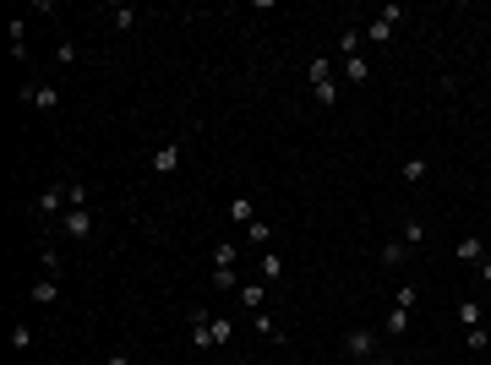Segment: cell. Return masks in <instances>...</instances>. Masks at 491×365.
Wrapping results in <instances>:
<instances>
[{
	"label": "cell",
	"mask_w": 491,
	"mask_h": 365,
	"mask_svg": "<svg viewBox=\"0 0 491 365\" xmlns=\"http://www.w3.org/2000/svg\"><path fill=\"white\" fill-rule=\"evenodd\" d=\"M344 354H349L355 365H360V360H377V333H371V327H355V333L344 338Z\"/></svg>",
	"instance_id": "6da1fadb"
},
{
	"label": "cell",
	"mask_w": 491,
	"mask_h": 365,
	"mask_svg": "<svg viewBox=\"0 0 491 365\" xmlns=\"http://www.w3.org/2000/svg\"><path fill=\"white\" fill-rule=\"evenodd\" d=\"M399 22H404V11H399V6H382V11H377V17H371L366 39H371V44H388V39H393V27H399Z\"/></svg>",
	"instance_id": "7a4b0ae2"
},
{
	"label": "cell",
	"mask_w": 491,
	"mask_h": 365,
	"mask_svg": "<svg viewBox=\"0 0 491 365\" xmlns=\"http://www.w3.org/2000/svg\"><path fill=\"white\" fill-rule=\"evenodd\" d=\"M61 229H66V235H77V240H87V235H93V207H66Z\"/></svg>",
	"instance_id": "3957f363"
},
{
	"label": "cell",
	"mask_w": 491,
	"mask_h": 365,
	"mask_svg": "<svg viewBox=\"0 0 491 365\" xmlns=\"http://www.w3.org/2000/svg\"><path fill=\"white\" fill-rule=\"evenodd\" d=\"M22 99L33 104V109H39V115H49V109H61V93H55V87H49V82H33V87H22Z\"/></svg>",
	"instance_id": "277c9868"
},
{
	"label": "cell",
	"mask_w": 491,
	"mask_h": 365,
	"mask_svg": "<svg viewBox=\"0 0 491 365\" xmlns=\"http://www.w3.org/2000/svg\"><path fill=\"white\" fill-rule=\"evenodd\" d=\"M39 213H44V218H61V213H66V185H49V191H39Z\"/></svg>",
	"instance_id": "5b68a950"
},
{
	"label": "cell",
	"mask_w": 491,
	"mask_h": 365,
	"mask_svg": "<svg viewBox=\"0 0 491 365\" xmlns=\"http://www.w3.org/2000/svg\"><path fill=\"white\" fill-rule=\"evenodd\" d=\"M181 153H186V142H164L159 153H153V175H169V169L181 163Z\"/></svg>",
	"instance_id": "8992f818"
},
{
	"label": "cell",
	"mask_w": 491,
	"mask_h": 365,
	"mask_svg": "<svg viewBox=\"0 0 491 365\" xmlns=\"http://www.w3.org/2000/svg\"><path fill=\"white\" fill-rule=\"evenodd\" d=\"M459 262L480 267V262H486V240H480V235H464V240H459Z\"/></svg>",
	"instance_id": "52a82bcc"
},
{
	"label": "cell",
	"mask_w": 491,
	"mask_h": 365,
	"mask_svg": "<svg viewBox=\"0 0 491 365\" xmlns=\"http://www.w3.org/2000/svg\"><path fill=\"white\" fill-rule=\"evenodd\" d=\"M229 223H257V202H251V197H235V202H229Z\"/></svg>",
	"instance_id": "ba28073f"
},
{
	"label": "cell",
	"mask_w": 491,
	"mask_h": 365,
	"mask_svg": "<svg viewBox=\"0 0 491 365\" xmlns=\"http://www.w3.org/2000/svg\"><path fill=\"white\" fill-rule=\"evenodd\" d=\"M104 17H109V27H115V33H131V27H137V11H131V6H109Z\"/></svg>",
	"instance_id": "9c48e42d"
},
{
	"label": "cell",
	"mask_w": 491,
	"mask_h": 365,
	"mask_svg": "<svg viewBox=\"0 0 491 365\" xmlns=\"http://www.w3.org/2000/svg\"><path fill=\"white\" fill-rule=\"evenodd\" d=\"M344 77L355 82V87H366V82H371V61H360V55H349V61H344Z\"/></svg>",
	"instance_id": "30bf717a"
},
{
	"label": "cell",
	"mask_w": 491,
	"mask_h": 365,
	"mask_svg": "<svg viewBox=\"0 0 491 365\" xmlns=\"http://www.w3.org/2000/svg\"><path fill=\"white\" fill-rule=\"evenodd\" d=\"M262 300H267V284H241V305L251 311V316L262 311Z\"/></svg>",
	"instance_id": "8fae6325"
},
{
	"label": "cell",
	"mask_w": 491,
	"mask_h": 365,
	"mask_svg": "<svg viewBox=\"0 0 491 365\" xmlns=\"http://www.w3.org/2000/svg\"><path fill=\"white\" fill-rule=\"evenodd\" d=\"M426 169H431V163L420 159V153H409V159H404V185H420V180H426Z\"/></svg>",
	"instance_id": "7c38bea8"
},
{
	"label": "cell",
	"mask_w": 491,
	"mask_h": 365,
	"mask_svg": "<svg viewBox=\"0 0 491 365\" xmlns=\"http://www.w3.org/2000/svg\"><path fill=\"white\" fill-rule=\"evenodd\" d=\"M459 322H464V327H486V311H480V300H459Z\"/></svg>",
	"instance_id": "4fadbf2b"
},
{
	"label": "cell",
	"mask_w": 491,
	"mask_h": 365,
	"mask_svg": "<svg viewBox=\"0 0 491 365\" xmlns=\"http://www.w3.org/2000/svg\"><path fill=\"white\" fill-rule=\"evenodd\" d=\"M55 295H61V278H39L33 284V305H55Z\"/></svg>",
	"instance_id": "5bb4252c"
},
{
	"label": "cell",
	"mask_w": 491,
	"mask_h": 365,
	"mask_svg": "<svg viewBox=\"0 0 491 365\" xmlns=\"http://www.w3.org/2000/svg\"><path fill=\"white\" fill-rule=\"evenodd\" d=\"M229 333H235V327H229L224 316H207V338H213V349H224V344H229Z\"/></svg>",
	"instance_id": "9a60e30c"
},
{
	"label": "cell",
	"mask_w": 491,
	"mask_h": 365,
	"mask_svg": "<svg viewBox=\"0 0 491 365\" xmlns=\"http://www.w3.org/2000/svg\"><path fill=\"white\" fill-rule=\"evenodd\" d=\"M213 273H235V245H213Z\"/></svg>",
	"instance_id": "2e32d148"
},
{
	"label": "cell",
	"mask_w": 491,
	"mask_h": 365,
	"mask_svg": "<svg viewBox=\"0 0 491 365\" xmlns=\"http://www.w3.org/2000/svg\"><path fill=\"white\" fill-rule=\"evenodd\" d=\"M382 333H393V338H399V333H409V311H399V305H393L388 316H382Z\"/></svg>",
	"instance_id": "e0dca14e"
},
{
	"label": "cell",
	"mask_w": 491,
	"mask_h": 365,
	"mask_svg": "<svg viewBox=\"0 0 491 365\" xmlns=\"http://www.w3.org/2000/svg\"><path fill=\"white\" fill-rule=\"evenodd\" d=\"M77 61H82L77 39H61V44H55V66H77Z\"/></svg>",
	"instance_id": "ac0fdd59"
},
{
	"label": "cell",
	"mask_w": 491,
	"mask_h": 365,
	"mask_svg": "<svg viewBox=\"0 0 491 365\" xmlns=\"http://www.w3.org/2000/svg\"><path fill=\"white\" fill-rule=\"evenodd\" d=\"M251 327H257V333H262V338H273V344H284V333H279V327H273V316H267V311H257V316H251Z\"/></svg>",
	"instance_id": "d6986e66"
},
{
	"label": "cell",
	"mask_w": 491,
	"mask_h": 365,
	"mask_svg": "<svg viewBox=\"0 0 491 365\" xmlns=\"http://www.w3.org/2000/svg\"><path fill=\"white\" fill-rule=\"evenodd\" d=\"M339 55H360V33H355V27H339Z\"/></svg>",
	"instance_id": "ffe728a7"
},
{
	"label": "cell",
	"mask_w": 491,
	"mask_h": 365,
	"mask_svg": "<svg viewBox=\"0 0 491 365\" xmlns=\"http://www.w3.org/2000/svg\"><path fill=\"white\" fill-rule=\"evenodd\" d=\"M399 240H404V245H420V240H426V223H420V218H404Z\"/></svg>",
	"instance_id": "44dd1931"
},
{
	"label": "cell",
	"mask_w": 491,
	"mask_h": 365,
	"mask_svg": "<svg viewBox=\"0 0 491 365\" xmlns=\"http://www.w3.org/2000/svg\"><path fill=\"white\" fill-rule=\"evenodd\" d=\"M306 77H311V87H322V82H333V61H311V66H306Z\"/></svg>",
	"instance_id": "7402d4cb"
},
{
	"label": "cell",
	"mask_w": 491,
	"mask_h": 365,
	"mask_svg": "<svg viewBox=\"0 0 491 365\" xmlns=\"http://www.w3.org/2000/svg\"><path fill=\"white\" fill-rule=\"evenodd\" d=\"M262 278H284V256L279 251H262Z\"/></svg>",
	"instance_id": "603a6c76"
},
{
	"label": "cell",
	"mask_w": 491,
	"mask_h": 365,
	"mask_svg": "<svg viewBox=\"0 0 491 365\" xmlns=\"http://www.w3.org/2000/svg\"><path fill=\"white\" fill-rule=\"evenodd\" d=\"M66 207H87V185L82 180H66Z\"/></svg>",
	"instance_id": "cb8c5ba5"
},
{
	"label": "cell",
	"mask_w": 491,
	"mask_h": 365,
	"mask_svg": "<svg viewBox=\"0 0 491 365\" xmlns=\"http://www.w3.org/2000/svg\"><path fill=\"white\" fill-rule=\"evenodd\" d=\"M415 300H420V289H415V284H399V295H393V305H399V311H415Z\"/></svg>",
	"instance_id": "d4e9b609"
},
{
	"label": "cell",
	"mask_w": 491,
	"mask_h": 365,
	"mask_svg": "<svg viewBox=\"0 0 491 365\" xmlns=\"http://www.w3.org/2000/svg\"><path fill=\"white\" fill-rule=\"evenodd\" d=\"M11 349H33V327L28 322H11Z\"/></svg>",
	"instance_id": "484cf974"
},
{
	"label": "cell",
	"mask_w": 491,
	"mask_h": 365,
	"mask_svg": "<svg viewBox=\"0 0 491 365\" xmlns=\"http://www.w3.org/2000/svg\"><path fill=\"white\" fill-rule=\"evenodd\" d=\"M464 344H470V354H480V349L491 344V333H486V327H470V333H464Z\"/></svg>",
	"instance_id": "4316f807"
},
{
	"label": "cell",
	"mask_w": 491,
	"mask_h": 365,
	"mask_svg": "<svg viewBox=\"0 0 491 365\" xmlns=\"http://www.w3.org/2000/svg\"><path fill=\"white\" fill-rule=\"evenodd\" d=\"M404 251H409L404 240H388V245H382V262H388V267H399V262H404Z\"/></svg>",
	"instance_id": "83f0119b"
},
{
	"label": "cell",
	"mask_w": 491,
	"mask_h": 365,
	"mask_svg": "<svg viewBox=\"0 0 491 365\" xmlns=\"http://www.w3.org/2000/svg\"><path fill=\"white\" fill-rule=\"evenodd\" d=\"M267 235H273V229H267L262 218H257V223H246V240H251V245H267Z\"/></svg>",
	"instance_id": "f1b7e54d"
},
{
	"label": "cell",
	"mask_w": 491,
	"mask_h": 365,
	"mask_svg": "<svg viewBox=\"0 0 491 365\" xmlns=\"http://www.w3.org/2000/svg\"><path fill=\"white\" fill-rule=\"evenodd\" d=\"M104 365H137V360H131V354H109Z\"/></svg>",
	"instance_id": "f546056e"
},
{
	"label": "cell",
	"mask_w": 491,
	"mask_h": 365,
	"mask_svg": "<svg viewBox=\"0 0 491 365\" xmlns=\"http://www.w3.org/2000/svg\"><path fill=\"white\" fill-rule=\"evenodd\" d=\"M480 278H486V284H491V256H486V262H480Z\"/></svg>",
	"instance_id": "4dcf8cb0"
},
{
	"label": "cell",
	"mask_w": 491,
	"mask_h": 365,
	"mask_svg": "<svg viewBox=\"0 0 491 365\" xmlns=\"http://www.w3.org/2000/svg\"><path fill=\"white\" fill-rule=\"evenodd\" d=\"M377 365H399V360H377Z\"/></svg>",
	"instance_id": "1f68e13d"
},
{
	"label": "cell",
	"mask_w": 491,
	"mask_h": 365,
	"mask_svg": "<svg viewBox=\"0 0 491 365\" xmlns=\"http://www.w3.org/2000/svg\"><path fill=\"white\" fill-rule=\"evenodd\" d=\"M486 333H491V327H486Z\"/></svg>",
	"instance_id": "d6a6232c"
}]
</instances>
